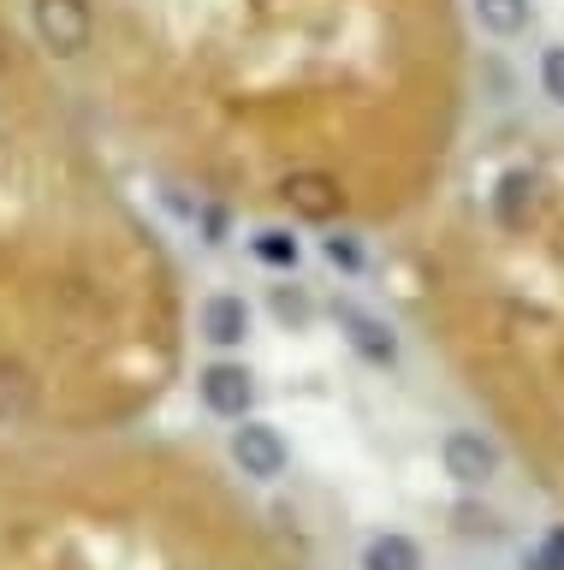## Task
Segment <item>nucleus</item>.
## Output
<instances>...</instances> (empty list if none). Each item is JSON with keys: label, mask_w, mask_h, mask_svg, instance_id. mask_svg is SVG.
Listing matches in <instances>:
<instances>
[{"label": "nucleus", "mask_w": 564, "mask_h": 570, "mask_svg": "<svg viewBox=\"0 0 564 570\" xmlns=\"http://www.w3.org/2000/svg\"><path fill=\"white\" fill-rule=\"evenodd\" d=\"M12 71L0 24V434H113L179 368V279Z\"/></svg>", "instance_id": "nucleus-1"}, {"label": "nucleus", "mask_w": 564, "mask_h": 570, "mask_svg": "<svg viewBox=\"0 0 564 570\" xmlns=\"http://www.w3.org/2000/svg\"><path fill=\"white\" fill-rule=\"evenodd\" d=\"M0 570L304 564L208 458L108 434H0Z\"/></svg>", "instance_id": "nucleus-2"}, {"label": "nucleus", "mask_w": 564, "mask_h": 570, "mask_svg": "<svg viewBox=\"0 0 564 570\" xmlns=\"http://www.w3.org/2000/svg\"><path fill=\"white\" fill-rule=\"evenodd\" d=\"M30 36L48 60H83L96 48L90 0H30Z\"/></svg>", "instance_id": "nucleus-3"}, {"label": "nucleus", "mask_w": 564, "mask_h": 570, "mask_svg": "<svg viewBox=\"0 0 564 570\" xmlns=\"http://www.w3.org/2000/svg\"><path fill=\"white\" fill-rule=\"evenodd\" d=\"M197 399L208 416H220V422H244V410H250L256 399V386H250V368L232 363V356H220V363H208L197 374Z\"/></svg>", "instance_id": "nucleus-4"}, {"label": "nucleus", "mask_w": 564, "mask_h": 570, "mask_svg": "<svg viewBox=\"0 0 564 570\" xmlns=\"http://www.w3.org/2000/svg\"><path fill=\"white\" fill-rule=\"evenodd\" d=\"M232 463H238V475H250V481H279L286 475V440H279V428L268 422H238L232 428Z\"/></svg>", "instance_id": "nucleus-5"}, {"label": "nucleus", "mask_w": 564, "mask_h": 570, "mask_svg": "<svg viewBox=\"0 0 564 570\" xmlns=\"http://www.w3.org/2000/svg\"><path fill=\"white\" fill-rule=\"evenodd\" d=\"M439 463H446L452 481L482 488V481H493V470H499V445H493L482 428H452V434L439 440Z\"/></svg>", "instance_id": "nucleus-6"}, {"label": "nucleus", "mask_w": 564, "mask_h": 570, "mask_svg": "<svg viewBox=\"0 0 564 570\" xmlns=\"http://www.w3.org/2000/svg\"><path fill=\"white\" fill-rule=\"evenodd\" d=\"M244 333H250V303H244L238 292H208L197 303V338L232 351V345H244Z\"/></svg>", "instance_id": "nucleus-7"}, {"label": "nucleus", "mask_w": 564, "mask_h": 570, "mask_svg": "<svg viewBox=\"0 0 564 570\" xmlns=\"http://www.w3.org/2000/svg\"><path fill=\"white\" fill-rule=\"evenodd\" d=\"M363 570H422V547L410 541V534L386 529L363 547Z\"/></svg>", "instance_id": "nucleus-8"}, {"label": "nucleus", "mask_w": 564, "mask_h": 570, "mask_svg": "<svg viewBox=\"0 0 564 570\" xmlns=\"http://www.w3.org/2000/svg\"><path fill=\"white\" fill-rule=\"evenodd\" d=\"M339 321L350 327V345H357L368 363H393V356H398V338L386 333V321L363 315V309H339Z\"/></svg>", "instance_id": "nucleus-9"}, {"label": "nucleus", "mask_w": 564, "mask_h": 570, "mask_svg": "<svg viewBox=\"0 0 564 570\" xmlns=\"http://www.w3.org/2000/svg\"><path fill=\"white\" fill-rule=\"evenodd\" d=\"M475 24L487 36H523L528 30V0H475Z\"/></svg>", "instance_id": "nucleus-10"}, {"label": "nucleus", "mask_w": 564, "mask_h": 570, "mask_svg": "<svg viewBox=\"0 0 564 570\" xmlns=\"http://www.w3.org/2000/svg\"><path fill=\"white\" fill-rule=\"evenodd\" d=\"M250 249H256V262L279 267V274H291V267H297V238H291V232H279V226H261L250 238Z\"/></svg>", "instance_id": "nucleus-11"}, {"label": "nucleus", "mask_w": 564, "mask_h": 570, "mask_svg": "<svg viewBox=\"0 0 564 570\" xmlns=\"http://www.w3.org/2000/svg\"><path fill=\"white\" fill-rule=\"evenodd\" d=\"M535 78H541V96L553 101V107H564V48H541Z\"/></svg>", "instance_id": "nucleus-12"}, {"label": "nucleus", "mask_w": 564, "mask_h": 570, "mask_svg": "<svg viewBox=\"0 0 564 570\" xmlns=\"http://www.w3.org/2000/svg\"><path fill=\"white\" fill-rule=\"evenodd\" d=\"M321 256H327L333 267H363V249H357V238H350V232H333V238L321 244Z\"/></svg>", "instance_id": "nucleus-13"}, {"label": "nucleus", "mask_w": 564, "mask_h": 570, "mask_svg": "<svg viewBox=\"0 0 564 570\" xmlns=\"http://www.w3.org/2000/svg\"><path fill=\"white\" fill-rule=\"evenodd\" d=\"M535 570H564V523H553L546 529V541L535 547V559H528Z\"/></svg>", "instance_id": "nucleus-14"}]
</instances>
